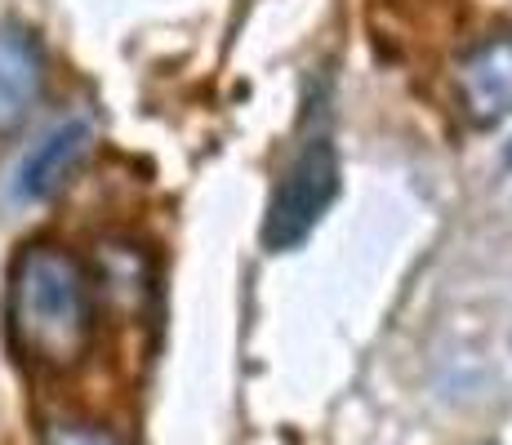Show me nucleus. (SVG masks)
Returning <instances> with one entry per match:
<instances>
[{"instance_id": "nucleus-4", "label": "nucleus", "mask_w": 512, "mask_h": 445, "mask_svg": "<svg viewBox=\"0 0 512 445\" xmlns=\"http://www.w3.org/2000/svg\"><path fill=\"white\" fill-rule=\"evenodd\" d=\"M85 152H90V125L63 121L23 156V165H18V174H14V192L23 196V201H49V196L72 178L76 165L85 161Z\"/></svg>"}, {"instance_id": "nucleus-1", "label": "nucleus", "mask_w": 512, "mask_h": 445, "mask_svg": "<svg viewBox=\"0 0 512 445\" xmlns=\"http://www.w3.org/2000/svg\"><path fill=\"white\" fill-rule=\"evenodd\" d=\"M9 343L49 374L76 370L94 343L90 272L63 245H27L9 272Z\"/></svg>"}, {"instance_id": "nucleus-2", "label": "nucleus", "mask_w": 512, "mask_h": 445, "mask_svg": "<svg viewBox=\"0 0 512 445\" xmlns=\"http://www.w3.org/2000/svg\"><path fill=\"white\" fill-rule=\"evenodd\" d=\"M339 196V152L326 134H312L285 165L277 192H272L268 219H263V245L268 250H294L308 232L326 219Z\"/></svg>"}, {"instance_id": "nucleus-5", "label": "nucleus", "mask_w": 512, "mask_h": 445, "mask_svg": "<svg viewBox=\"0 0 512 445\" xmlns=\"http://www.w3.org/2000/svg\"><path fill=\"white\" fill-rule=\"evenodd\" d=\"M45 81V58L23 27L0 23V130L18 125L32 112Z\"/></svg>"}, {"instance_id": "nucleus-6", "label": "nucleus", "mask_w": 512, "mask_h": 445, "mask_svg": "<svg viewBox=\"0 0 512 445\" xmlns=\"http://www.w3.org/2000/svg\"><path fill=\"white\" fill-rule=\"evenodd\" d=\"M41 441L45 445H125L112 428L90 419H49L41 428Z\"/></svg>"}, {"instance_id": "nucleus-3", "label": "nucleus", "mask_w": 512, "mask_h": 445, "mask_svg": "<svg viewBox=\"0 0 512 445\" xmlns=\"http://www.w3.org/2000/svg\"><path fill=\"white\" fill-rule=\"evenodd\" d=\"M459 103L468 121L490 130V125L512 116V36H490L477 49H468L455 72Z\"/></svg>"}]
</instances>
